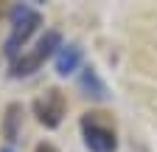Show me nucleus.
<instances>
[{
    "instance_id": "nucleus-2",
    "label": "nucleus",
    "mask_w": 157,
    "mask_h": 152,
    "mask_svg": "<svg viewBox=\"0 0 157 152\" xmlns=\"http://www.w3.org/2000/svg\"><path fill=\"white\" fill-rule=\"evenodd\" d=\"M62 48V34L59 31H48L42 40H39L31 51H25V54H20L17 59L11 62V70H9V76L11 79H23V76H34L39 68H42L51 56Z\"/></svg>"
},
{
    "instance_id": "nucleus-11",
    "label": "nucleus",
    "mask_w": 157,
    "mask_h": 152,
    "mask_svg": "<svg viewBox=\"0 0 157 152\" xmlns=\"http://www.w3.org/2000/svg\"><path fill=\"white\" fill-rule=\"evenodd\" d=\"M34 3H45V0H34Z\"/></svg>"
},
{
    "instance_id": "nucleus-8",
    "label": "nucleus",
    "mask_w": 157,
    "mask_h": 152,
    "mask_svg": "<svg viewBox=\"0 0 157 152\" xmlns=\"http://www.w3.org/2000/svg\"><path fill=\"white\" fill-rule=\"evenodd\" d=\"M34 152H59V149H56L53 144H39V146H36Z\"/></svg>"
},
{
    "instance_id": "nucleus-10",
    "label": "nucleus",
    "mask_w": 157,
    "mask_h": 152,
    "mask_svg": "<svg viewBox=\"0 0 157 152\" xmlns=\"http://www.w3.org/2000/svg\"><path fill=\"white\" fill-rule=\"evenodd\" d=\"M0 152H14V149H0Z\"/></svg>"
},
{
    "instance_id": "nucleus-6",
    "label": "nucleus",
    "mask_w": 157,
    "mask_h": 152,
    "mask_svg": "<svg viewBox=\"0 0 157 152\" xmlns=\"http://www.w3.org/2000/svg\"><path fill=\"white\" fill-rule=\"evenodd\" d=\"M78 65H82V48H78L76 42L62 45L56 51V73L59 76H70Z\"/></svg>"
},
{
    "instance_id": "nucleus-5",
    "label": "nucleus",
    "mask_w": 157,
    "mask_h": 152,
    "mask_svg": "<svg viewBox=\"0 0 157 152\" xmlns=\"http://www.w3.org/2000/svg\"><path fill=\"white\" fill-rule=\"evenodd\" d=\"M78 87H82V93L87 99H93V102H107V85L101 82V76H98V70L95 68H84L82 70V76H78Z\"/></svg>"
},
{
    "instance_id": "nucleus-7",
    "label": "nucleus",
    "mask_w": 157,
    "mask_h": 152,
    "mask_svg": "<svg viewBox=\"0 0 157 152\" xmlns=\"http://www.w3.org/2000/svg\"><path fill=\"white\" fill-rule=\"evenodd\" d=\"M20 124H23V104H9L6 107V121H3V135L9 144H14L20 138Z\"/></svg>"
},
{
    "instance_id": "nucleus-4",
    "label": "nucleus",
    "mask_w": 157,
    "mask_h": 152,
    "mask_svg": "<svg viewBox=\"0 0 157 152\" xmlns=\"http://www.w3.org/2000/svg\"><path fill=\"white\" fill-rule=\"evenodd\" d=\"M65 113H67V99H65V93L56 90V87H48L42 96L34 102L36 121L42 124V127H48V130H56L59 124H62Z\"/></svg>"
},
{
    "instance_id": "nucleus-1",
    "label": "nucleus",
    "mask_w": 157,
    "mask_h": 152,
    "mask_svg": "<svg viewBox=\"0 0 157 152\" xmlns=\"http://www.w3.org/2000/svg\"><path fill=\"white\" fill-rule=\"evenodd\" d=\"M42 26V14L31 9L28 3H17L11 9V34L6 40V59H17L20 51L25 48V42L34 37V31Z\"/></svg>"
},
{
    "instance_id": "nucleus-3",
    "label": "nucleus",
    "mask_w": 157,
    "mask_h": 152,
    "mask_svg": "<svg viewBox=\"0 0 157 152\" xmlns=\"http://www.w3.org/2000/svg\"><path fill=\"white\" fill-rule=\"evenodd\" d=\"M82 135L90 152H115L118 138H115V127L104 113H87L82 118Z\"/></svg>"
},
{
    "instance_id": "nucleus-9",
    "label": "nucleus",
    "mask_w": 157,
    "mask_h": 152,
    "mask_svg": "<svg viewBox=\"0 0 157 152\" xmlns=\"http://www.w3.org/2000/svg\"><path fill=\"white\" fill-rule=\"evenodd\" d=\"M9 6H11V0H0V14H6Z\"/></svg>"
}]
</instances>
